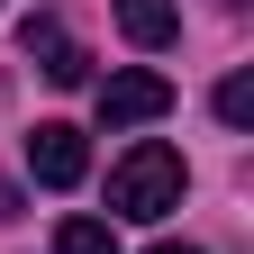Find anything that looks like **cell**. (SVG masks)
Segmentation results:
<instances>
[{"label": "cell", "mask_w": 254, "mask_h": 254, "mask_svg": "<svg viewBox=\"0 0 254 254\" xmlns=\"http://www.w3.org/2000/svg\"><path fill=\"white\" fill-rule=\"evenodd\" d=\"M109 209L118 218H173L182 209V154L164 145V136H145V145H127L118 154V173H109Z\"/></svg>", "instance_id": "cell-1"}, {"label": "cell", "mask_w": 254, "mask_h": 254, "mask_svg": "<svg viewBox=\"0 0 254 254\" xmlns=\"http://www.w3.org/2000/svg\"><path fill=\"white\" fill-rule=\"evenodd\" d=\"M27 173H37L46 190H73V182L91 173V145H82V127H64V118H46L37 136H27Z\"/></svg>", "instance_id": "cell-2"}, {"label": "cell", "mask_w": 254, "mask_h": 254, "mask_svg": "<svg viewBox=\"0 0 254 254\" xmlns=\"http://www.w3.org/2000/svg\"><path fill=\"white\" fill-rule=\"evenodd\" d=\"M164 109H173V82L145 73V64L100 82V118H109V127H145V118H164Z\"/></svg>", "instance_id": "cell-3"}, {"label": "cell", "mask_w": 254, "mask_h": 254, "mask_svg": "<svg viewBox=\"0 0 254 254\" xmlns=\"http://www.w3.org/2000/svg\"><path fill=\"white\" fill-rule=\"evenodd\" d=\"M18 46H27V64H37V73H46L55 91H82V82H91V55H82L73 37H64L55 18H27V27H18Z\"/></svg>", "instance_id": "cell-4"}, {"label": "cell", "mask_w": 254, "mask_h": 254, "mask_svg": "<svg viewBox=\"0 0 254 254\" xmlns=\"http://www.w3.org/2000/svg\"><path fill=\"white\" fill-rule=\"evenodd\" d=\"M118 27H127V46L164 55V46L182 37V9H173V0H118Z\"/></svg>", "instance_id": "cell-5"}, {"label": "cell", "mask_w": 254, "mask_h": 254, "mask_svg": "<svg viewBox=\"0 0 254 254\" xmlns=\"http://www.w3.org/2000/svg\"><path fill=\"white\" fill-rule=\"evenodd\" d=\"M55 254H118V236H109V218H64Z\"/></svg>", "instance_id": "cell-6"}, {"label": "cell", "mask_w": 254, "mask_h": 254, "mask_svg": "<svg viewBox=\"0 0 254 254\" xmlns=\"http://www.w3.org/2000/svg\"><path fill=\"white\" fill-rule=\"evenodd\" d=\"M218 118H227V127H254V73H227V82H218Z\"/></svg>", "instance_id": "cell-7"}, {"label": "cell", "mask_w": 254, "mask_h": 254, "mask_svg": "<svg viewBox=\"0 0 254 254\" xmlns=\"http://www.w3.org/2000/svg\"><path fill=\"white\" fill-rule=\"evenodd\" d=\"M145 254H200V245H145Z\"/></svg>", "instance_id": "cell-8"}, {"label": "cell", "mask_w": 254, "mask_h": 254, "mask_svg": "<svg viewBox=\"0 0 254 254\" xmlns=\"http://www.w3.org/2000/svg\"><path fill=\"white\" fill-rule=\"evenodd\" d=\"M0 9H9V0H0Z\"/></svg>", "instance_id": "cell-9"}]
</instances>
